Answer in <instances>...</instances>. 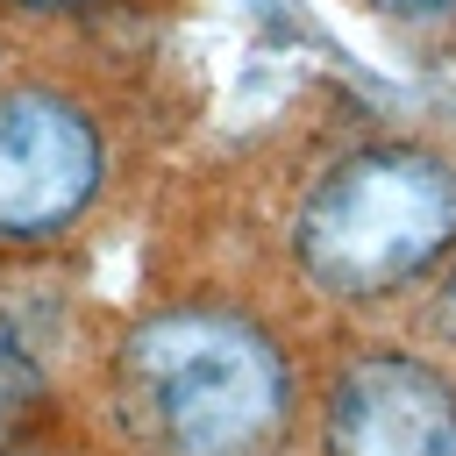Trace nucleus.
Here are the masks:
<instances>
[{
    "label": "nucleus",
    "instance_id": "20e7f679",
    "mask_svg": "<svg viewBox=\"0 0 456 456\" xmlns=\"http://www.w3.org/2000/svg\"><path fill=\"white\" fill-rule=\"evenodd\" d=\"M328 456H456V392L420 356H356L328 399Z\"/></svg>",
    "mask_w": 456,
    "mask_h": 456
},
{
    "label": "nucleus",
    "instance_id": "7ed1b4c3",
    "mask_svg": "<svg viewBox=\"0 0 456 456\" xmlns=\"http://www.w3.org/2000/svg\"><path fill=\"white\" fill-rule=\"evenodd\" d=\"M100 185V135L57 93H0V235H57Z\"/></svg>",
    "mask_w": 456,
    "mask_h": 456
},
{
    "label": "nucleus",
    "instance_id": "f257e3e1",
    "mask_svg": "<svg viewBox=\"0 0 456 456\" xmlns=\"http://www.w3.org/2000/svg\"><path fill=\"white\" fill-rule=\"evenodd\" d=\"M128 385L171 456H264L292 413L285 356L228 314H171L142 328Z\"/></svg>",
    "mask_w": 456,
    "mask_h": 456
},
{
    "label": "nucleus",
    "instance_id": "39448f33",
    "mask_svg": "<svg viewBox=\"0 0 456 456\" xmlns=\"http://www.w3.org/2000/svg\"><path fill=\"white\" fill-rule=\"evenodd\" d=\"M36 399H43V370H36L28 342L14 335V321L0 314V442L36 413Z\"/></svg>",
    "mask_w": 456,
    "mask_h": 456
},
{
    "label": "nucleus",
    "instance_id": "6e6552de",
    "mask_svg": "<svg viewBox=\"0 0 456 456\" xmlns=\"http://www.w3.org/2000/svg\"><path fill=\"white\" fill-rule=\"evenodd\" d=\"M28 7H78V0H28Z\"/></svg>",
    "mask_w": 456,
    "mask_h": 456
},
{
    "label": "nucleus",
    "instance_id": "f03ea898",
    "mask_svg": "<svg viewBox=\"0 0 456 456\" xmlns=\"http://www.w3.org/2000/svg\"><path fill=\"white\" fill-rule=\"evenodd\" d=\"M456 242V171L428 150H370L321 178L299 214V264L342 299L406 285Z\"/></svg>",
    "mask_w": 456,
    "mask_h": 456
},
{
    "label": "nucleus",
    "instance_id": "423d86ee",
    "mask_svg": "<svg viewBox=\"0 0 456 456\" xmlns=\"http://www.w3.org/2000/svg\"><path fill=\"white\" fill-rule=\"evenodd\" d=\"M435 321L456 335V271H449V285H442V306H435Z\"/></svg>",
    "mask_w": 456,
    "mask_h": 456
},
{
    "label": "nucleus",
    "instance_id": "0eeeda50",
    "mask_svg": "<svg viewBox=\"0 0 456 456\" xmlns=\"http://www.w3.org/2000/svg\"><path fill=\"white\" fill-rule=\"evenodd\" d=\"M385 7H449V0H385Z\"/></svg>",
    "mask_w": 456,
    "mask_h": 456
}]
</instances>
